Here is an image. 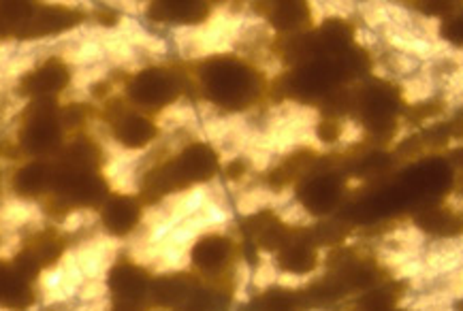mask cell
Wrapping results in <instances>:
<instances>
[{"mask_svg":"<svg viewBox=\"0 0 463 311\" xmlns=\"http://www.w3.org/2000/svg\"><path fill=\"white\" fill-rule=\"evenodd\" d=\"M344 237H346V229H344V224H337V222L318 224L317 231L312 232L314 241H317V243H325V245H335V243H340Z\"/></svg>","mask_w":463,"mask_h":311,"instance_id":"cell-25","label":"cell"},{"mask_svg":"<svg viewBox=\"0 0 463 311\" xmlns=\"http://www.w3.org/2000/svg\"><path fill=\"white\" fill-rule=\"evenodd\" d=\"M152 298L160 307H177V305L188 303L193 297L194 286L188 275L174 273V275H160L150 284Z\"/></svg>","mask_w":463,"mask_h":311,"instance_id":"cell-14","label":"cell"},{"mask_svg":"<svg viewBox=\"0 0 463 311\" xmlns=\"http://www.w3.org/2000/svg\"><path fill=\"white\" fill-rule=\"evenodd\" d=\"M241 173H243V165H241V163H231V165L227 166V175H229L231 179L241 177Z\"/></svg>","mask_w":463,"mask_h":311,"instance_id":"cell-29","label":"cell"},{"mask_svg":"<svg viewBox=\"0 0 463 311\" xmlns=\"http://www.w3.org/2000/svg\"><path fill=\"white\" fill-rule=\"evenodd\" d=\"M337 135H340V128H337L335 122H331V119H325V122H320L318 127V137L326 143H334L337 139Z\"/></svg>","mask_w":463,"mask_h":311,"instance_id":"cell-27","label":"cell"},{"mask_svg":"<svg viewBox=\"0 0 463 311\" xmlns=\"http://www.w3.org/2000/svg\"><path fill=\"white\" fill-rule=\"evenodd\" d=\"M141 218V209L130 196H111L103 205V222L111 235L122 237L135 229Z\"/></svg>","mask_w":463,"mask_h":311,"instance_id":"cell-12","label":"cell"},{"mask_svg":"<svg viewBox=\"0 0 463 311\" xmlns=\"http://www.w3.org/2000/svg\"><path fill=\"white\" fill-rule=\"evenodd\" d=\"M180 311H201V309H199V307H194V305H190V303H188V305H186V307H184V309H180Z\"/></svg>","mask_w":463,"mask_h":311,"instance_id":"cell-30","label":"cell"},{"mask_svg":"<svg viewBox=\"0 0 463 311\" xmlns=\"http://www.w3.org/2000/svg\"><path fill=\"white\" fill-rule=\"evenodd\" d=\"M111 311H144V307H141V303L135 301H118Z\"/></svg>","mask_w":463,"mask_h":311,"instance_id":"cell-28","label":"cell"},{"mask_svg":"<svg viewBox=\"0 0 463 311\" xmlns=\"http://www.w3.org/2000/svg\"><path fill=\"white\" fill-rule=\"evenodd\" d=\"M299 199L312 213H329L340 201V184L334 175H317L310 182H306L299 193Z\"/></svg>","mask_w":463,"mask_h":311,"instance_id":"cell-11","label":"cell"},{"mask_svg":"<svg viewBox=\"0 0 463 311\" xmlns=\"http://www.w3.org/2000/svg\"><path fill=\"white\" fill-rule=\"evenodd\" d=\"M14 185L20 196H39L52 185V169L43 163L26 165L15 175Z\"/></svg>","mask_w":463,"mask_h":311,"instance_id":"cell-19","label":"cell"},{"mask_svg":"<svg viewBox=\"0 0 463 311\" xmlns=\"http://www.w3.org/2000/svg\"><path fill=\"white\" fill-rule=\"evenodd\" d=\"M100 158H103V156H100V149L94 146L92 141L81 139L67 149L61 165L77 171H97Z\"/></svg>","mask_w":463,"mask_h":311,"instance_id":"cell-20","label":"cell"},{"mask_svg":"<svg viewBox=\"0 0 463 311\" xmlns=\"http://www.w3.org/2000/svg\"><path fill=\"white\" fill-rule=\"evenodd\" d=\"M62 143V127L53 99H34L26 111V127L22 130V146L33 156L56 152Z\"/></svg>","mask_w":463,"mask_h":311,"instance_id":"cell-2","label":"cell"},{"mask_svg":"<svg viewBox=\"0 0 463 311\" xmlns=\"http://www.w3.org/2000/svg\"><path fill=\"white\" fill-rule=\"evenodd\" d=\"M257 311H297L293 292L271 290L257 301Z\"/></svg>","mask_w":463,"mask_h":311,"instance_id":"cell-23","label":"cell"},{"mask_svg":"<svg viewBox=\"0 0 463 311\" xmlns=\"http://www.w3.org/2000/svg\"><path fill=\"white\" fill-rule=\"evenodd\" d=\"M171 169H174L184 188H188L190 184L207 182V179L216 175L218 156L205 143H194V146L186 147L177 156L171 163Z\"/></svg>","mask_w":463,"mask_h":311,"instance_id":"cell-6","label":"cell"},{"mask_svg":"<svg viewBox=\"0 0 463 311\" xmlns=\"http://www.w3.org/2000/svg\"><path fill=\"white\" fill-rule=\"evenodd\" d=\"M397 292H395V286H380V288L372 290L370 295L364 297V301H361V305H364L365 311H389L391 307H393L395 301H397Z\"/></svg>","mask_w":463,"mask_h":311,"instance_id":"cell-24","label":"cell"},{"mask_svg":"<svg viewBox=\"0 0 463 311\" xmlns=\"http://www.w3.org/2000/svg\"><path fill=\"white\" fill-rule=\"evenodd\" d=\"M442 34L453 43H461V20L455 17V20H447L442 24Z\"/></svg>","mask_w":463,"mask_h":311,"instance_id":"cell-26","label":"cell"},{"mask_svg":"<svg viewBox=\"0 0 463 311\" xmlns=\"http://www.w3.org/2000/svg\"><path fill=\"white\" fill-rule=\"evenodd\" d=\"M71 205L94 207L107 199V184L97 171H77L69 166L52 169V185Z\"/></svg>","mask_w":463,"mask_h":311,"instance_id":"cell-3","label":"cell"},{"mask_svg":"<svg viewBox=\"0 0 463 311\" xmlns=\"http://www.w3.org/2000/svg\"><path fill=\"white\" fill-rule=\"evenodd\" d=\"M318 265V254L314 245L306 239H288V243L280 250V267L287 273L307 275Z\"/></svg>","mask_w":463,"mask_h":311,"instance_id":"cell-17","label":"cell"},{"mask_svg":"<svg viewBox=\"0 0 463 311\" xmlns=\"http://www.w3.org/2000/svg\"><path fill=\"white\" fill-rule=\"evenodd\" d=\"M34 301L31 282L24 279L15 271L14 265H3L0 262V305L11 309H24Z\"/></svg>","mask_w":463,"mask_h":311,"instance_id":"cell-16","label":"cell"},{"mask_svg":"<svg viewBox=\"0 0 463 311\" xmlns=\"http://www.w3.org/2000/svg\"><path fill=\"white\" fill-rule=\"evenodd\" d=\"M84 20V15L75 9L67 7H34V14L26 26L20 30L17 39H39L50 37V34L64 33Z\"/></svg>","mask_w":463,"mask_h":311,"instance_id":"cell-7","label":"cell"},{"mask_svg":"<svg viewBox=\"0 0 463 311\" xmlns=\"http://www.w3.org/2000/svg\"><path fill=\"white\" fill-rule=\"evenodd\" d=\"M26 250L34 256V260L39 262V267L43 269L47 265H53V262L61 259L62 243L58 241V239L53 235H50V232H45V235L34 237L33 245H31V248H26Z\"/></svg>","mask_w":463,"mask_h":311,"instance_id":"cell-22","label":"cell"},{"mask_svg":"<svg viewBox=\"0 0 463 311\" xmlns=\"http://www.w3.org/2000/svg\"><path fill=\"white\" fill-rule=\"evenodd\" d=\"M69 69L62 60H47L39 69H34L24 77L20 83L22 94L33 99H53L61 94L69 83Z\"/></svg>","mask_w":463,"mask_h":311,"instance_id":"cell-8","label":"cell"},{"mask_svg":"<svg viewBox=\"0 0 463 311\" xmlns=\"http://www.w3.org/2000/svg\"><path fill=\"white\" fill-rule=\"evenodd\" d=\"M116 139L130 149L144 147L156 137V127L139 113H122L114 122Z\"/></svg>","mask_w":463,"mask_h":311,"instance_id":"cell-15","label":"cell"},{"mask_svg":"<svg viewBox=\"0 0 463 311\" xmlns=\"http://www.w3.org/2000/svg\"><path fill=\"white\" fill-rule=\"evenodd\" d=\"M231 259V241L222 235H207L193 248V262L205 273L222 271Z\"/></svg>","mask_w":463,"mask_h":311,"instance_id":"cell-13","label":"cell"},{"mask_svg":"<svg viewBox=\"0 0 463 311\" xmlns=\"http://www.w3.org/2000/svg\"><path fill=\"white\" fill-rule=\"evenodd\" d=\"M353 105H357L361 109V118H364L367 128L384 133V130L393 128L400 99H397V92L391 86L373 83V86L365 88L359 94L357 103Z\"/></svg>","mask_w":463,"mask_h":311,"instance_id":"cell-5","label":"cell"},{"mask_svg":"<svg viewBox=\"0 0 463 311\" xmlns=\"http://www.w3.org/2000/svg\"><path fill=\"white\" fill-rule=\"evenodd\" d=\"M205 97L224 109H243L257 99L259 81L250 67L235 58L218 56L201 67Z\"/></svg>","mask_w":463,"mask_h":311,"instance_id":"cell-1","label":"cell"},{"mask_svg":"<svg viewBox=\"0 0 463 311\" xmlns=\"http://www.w3.org/2000/svg\"><path fill=\"white\" fill-rule=\"evenodd\" d=\"M417 222L420 229L430 231L433 235H453V232L459 231V220L442 207L425 209L417 218Z\"/></svg>","mask_w":463,"mask_h":311,"instance_id":"cell-21","label":"cell"},{"mask_svg":"<svg viewBox=\"0 0 463 311\" xmlns=\"http://www.w3.org/2000/svg\"><path fill=\"white\" fill-rule=\"evenodd\" d=\"M269 5V24L280 33H295L310 22L312 11L307 3H267Z\"/></svg>","mask_w":463,"mask_h":311,"instance_id":"cell-18","label":"cell"},{"mask_svg":"<svg viewBox=\"0 0 463 311\" xmlns=\"http://www.w3.org/2000/svg\"><path fill=\"white\" fill-rule=\"evenodd\" d=\"M182 92V80L177 73L165 69H146L130 80L128 97L144 109H163L174 103Z\"/></svg>","mask_w":463,"mask_h":311,"instance_id":"cell-4","label":"cell"},{"mask_svg":"<svg viewBox=\"0 0 463 311\" xmlns=\"http://www.w3.org/2000/svg\"><path fill=\"white\" fill-rule=\"evenodd\" d=\"M107 284H109V290L114 292L118 301L141 303V298L150 290L152 282L144 269L130 265V262H122V265L111 269Z\"/></svg>","mask_w":463,"mask_h":311,"instance_id":"cell-9","label":"cell"},{"mask_svg":"<svg viewBox=\"0 0 463 311\" xmlns=\"http://www.w3.org/2000/svg\"><path fill=\"white\" fill-rule=\"evenodd\" d=\"M147 15L158 24H201L210 15V7L205 3L194 0H167V3H152Z\"/></svg>","mask_w":463,"mask_h":311,"instance_id":"cell-10","label":"cell"}]
</instances>
